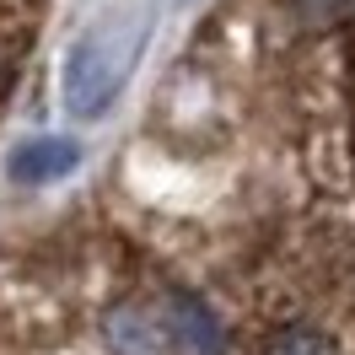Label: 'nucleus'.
<instances>
[{
	"label": "nucleus",
	"mask_w": 355,
	"mask_h": 355,
	"mask_svg": "<svg viewBox=\"0 0 355 355\" xmlns=\"http://www.w3.org/2000/svg\"><path fill=\"white\" fill-rule=\"evenodd\" d=\"M130 60H135V44L124 49L113 27H92L81 33L65 54V70H60V97H65V113L70 119H103V113L119 103L124 92V76H130Z\"/></svg>",
	"instance_id": "nucleus-1"
},
{
	"label": "nucleus",
	"mask_w": 355,
	"mask_h": 355,
	"mask_svg": "<svg viewBox=\"0 0 355 355\" xmlns=\"http://www.w3.org/2000/svg\"><path fill=\"white\" fill-rule=\"evenodd\" d=\"M70 167H81V146L65 140V135H33L17 151L6 156V178L22 183V189H44V183H60Z\"/></svg>",
	"instance_id": "nucleus-2"
},
{
	"label": "nucleus",
	"mask_w": 355,
	"mask_h": 355,
	"mask_svg": "<svg viewBox=\"0 0 355 355\" xmlns=\"http://www.w3.org/2000/svg\"><path fill=\"white\" fill-rule=\"evenodd\" d=\"M167 334H173L178 355H226L221 318L205 307L200 296H189V291H173V296H167Z\"/></svg>",
	"instance_id": "nucleus-3"
},
{
	"label": "nucleus",
	"mask_w": 355,
	"mask_h": 355,
	"mask_svg": "<svg viewBox=\"0 0 355 355\" xmlns=\"http://www.w3.org/2000/svg\"><path fill=\"white\" fill-rule=\"evenodd\" d=\"M108 339H113V355H162L151 323H146L135 307H119L108 318Z\"/></svg>",
	"instance_id": "nucleus-4"
},
{
	"label": "nucleus",
	"mask_w": 355,
	"mask_h": 355,
	"mask_svg": "<svg viewBox=\"0 0 355 355\" xmlns=\"http://www.w3.org/2000/svg\"><path fill=\"white\" fill-rule=\"evenodd\" d=\"M264 355H339V350H334V339L323 329H312V323H286V329L264 345Z\"/></svg>",
	"instance_id": "nucleus-5"
}]
</instances>
